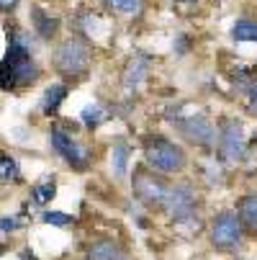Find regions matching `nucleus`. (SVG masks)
I'll list each match as a JSON object with an SVG mask.
<instances>
[{
  "label": "nucleus",
  "instance_id": "f257e3e1",
  "mask_svg": "<svg viewBox=\"0 0 257 260\" xmlns=\"http://www.w3.org/2000/svg\"><path fill=\"white\" fill-rule=\"evenodd\" d=\"M144 160L152 170H157L162 175L180 173L186 168V152L167 137H146L144 139Z\"/></svg>",
  "mask_w": 257,
  "mask_h": 260
},
{
  "label": "nucleus",
  "instance_id": "f03ea898",
  "mask_svg": "<svg viewBox=\"0 0 257 260\" xmlns=\"http://www.w3.org/2000/svg\"><path fill=\"white\" fill-rule=\"evenodd\" d=\"M170 119L175 121V126L180 129V134L186 137L191 144H198V147H206L211 150L213 142H216V126L208 121V116L203 111H175L170 114Z\"/></svg>",
  "mask_w": 257,
  "mask_h": 260
},
{
  "label": "nucleus",
  "instance_id": "7ed1b4c3",
  "mask_svg": "<svg viewBox=\"0 0 257 260\" xmlns=\"http://www.w3.org/2000/svg\"><path fill=\"white\" fill-rule=\"evenodd\" d=\"M54 64L64 78H83L90 67V47L78 36H72V39L59 44L54 54Z\"/></svg>",
  "mask_w": 257,
  "mask_h": 260
},
{
  "label": "nucleus",
  "instance_id": "20e7f679",
  "mask_svg": "<svg viewBox=\"0 0 257 260\" xmlns=\"http://www.w3.org/2000/svg\"><path fill=\"white\" fill-rule=\"evenodd\" d=\"M162 209L177 221V224H193L196 221V191L191 183L167 185Z\"/></svg>",
  "mask_w": 257,
  "mask_h": 260
},
{
  "label": "nucleus",
  "instance_id": "39448f33",
  "mask_svg": "<svg viewBox=\"0 0 257 260\" xmlns=\"http://www.w3.org/2000/svg\"><path fill=\"white\" fill-rule=\"evenodd\" d=\"M49 142H52V147H54V152L67 162V165H72L75 170H85L88 165H90V152L85 150V147L72 137L69 132H64V126H54L52 132H49Z\"/></svg>",
  "mask_w": 257,
  "mask_h": 260
},
{
  "label": "nucleus",
  "instance_id": "423d86ee",
  "mask_svg": "<svg viewBox=\"0 0 257 260\" xmlns=\"http://www.w3.org/2000/svg\"><path fill=\"white\" fill-rule=\"evenodd\" d=\"M211 245L218 247V250H234L239 242H242V219L237 211H222L216 219H213V224H211Z\"/></svg>",
  "mask_w": 257,
  "mask_h": 260
},
{
  "label": "nucleus",
  "instance_id": "0eeeda50",
  "mask_svg": "<svg viewBox=\"0 0 257 260\" xmlns=\"http://www.w3.org/2000/svg\"><path fill=\"white\" fill-rule=\"evenodd\" d=\"M134 193L144 206L162 209V201H165V193H167V183L160 175H155L152 170L136 168V173H134Z\"/></svg>",
  "mask_w": 257,
  "mask_h": 260
},
{
  "label": "nucleus",
  "instance_id": "6e6552de",
  "mask_svg": "<svg viewBox=\"0 0 257 260\" xmlns=\"http://www.w3.org/2000/svg\"><path fill=\"white\" fill-rule=\"evenodd\" d=\"M218 139H222V152L229 162H242L247 155V144H244V129L237 119H227L224 126L218 129Z\"/></svg>",
  "mask_w": 257,
  "mask_h": 260
},
{
  "label": "nucleus",
  "instance_id": "1a4fd4ad",
  "mask_svg": "<svg viewBox=\"0 0 257 260\" xmlns=\"http://www.w3.org/2000/svg\"><path fill=\"white\" fill-rule=\"evenodd\" d=\"M88 260H131L116 240H95L88 247Z\"/></svg>",
  "mask_w": 257,
  "mask_h": 260
},
{
  "label": "nucleus",
  "instance_id": "9d476101",
  "mask_svg": "<svg viewBox=\"0 0 257 260\" xmlns=\"http://www.w3.org/2000/svg\"><path fill=\"white\" fill-rule=\"evenodd\" d=\"M146 72H150V57H146V54H136V57L129 62L126 72H124V88H126L129 93H134V90L144 83Z\"/></svg>",
  "mask_w": 257,
  "mask_h": 260
},
{
  "label": "nucleus",
  "instance_id": "9b49d317",
  "mask_svg": "<svg viewBox=\"0 0 257 260\" xmlns=\"http://www.w3.org/2000/svg\"><path fill=\"white\" fill-rule=\"evenodd\" d=\"M31 16H33V23H36V34H39L42 39H52V36L57 34V28H59V21L57 18L47 16L42 8H33Z\"/></svg>",
  "mask_w": 257,
  "mask_h": 260
},
{
  "label": "nucleus",
  "instance_id": "f8f14e48",
  "mask_svg": "<svg viewBox=\"0 0 257 260\" xmlns=\"http://www.w3.org/2000/svg\"><path fill=\"white\" fill-rule=\"evenodd\" d=\"M64 95H67V88H64L62 83L49 85V88H47V93H44V98H42V111H44V114H54V111L62 106Z\"/></svg>",
  "mask_w": 257,
  "mask_h": 260
},
{
  "label": "nucleus",
  "instance_id": "ddd939ff",
  "mask_svg": "<svg viewBox=\"0 0 257 260\" xmlns=\"http://www.w3.org/2000/svg\"><path fill=\"white\" fill-rule=\"evenodd\" d=\"M111 168L116 173V178H124L126 170H129V147L124 142H116L114 144V152H111Z\"/></svg>",
  "mask_w": 257,
  "mask_h": 260
},
{
  "label": "nucleus",
  "instance_id": "4468645a",
  "mask_svg": "<svg viewBox=\"0 0 257 260\" xmlns=\"http://www.w3.org/2000/svg\"><path fill=\"white\" fill-rule=\"evenodd\" d=\"M54 193H57V185H54V178H49V175L42 178V180L31 188V196H33L36 204H47V201H52Z\"/></svg>",
  "mask_w": 257,
  "mask_h": 260
},
{
  "label": "nucleus",
  "instance_id": "2eb2a0df",
  "mask_svg": "<svg viewBox=\"0 0 257 260\" xmlns=\"http://www.w3.org/2000/svg\"><path fill=\"white\" fill-rule=\"evenodd\" d=\"M232 39L237 42H257V21H237L234 28H232Z\"/></svg>",
  "mask_w": 257,
  "mask_h": 260
},
{
  "label": "nucleus",
  "instance_id": "dca6fc26",
  "mask_svg": "<svg viewBox=\"0 0 257 260\" xmlns=\"http://www.w3.org/2000/svg\"><path fill=\"white\" fill-rule=\"evenodd\" d=\"M105 6L119 16H136V13H141L144 0H105Z\"/></svg>",
  "mask_w": 257,
  "mask_h": 260
},
{
  "label": "nucleus",
  "instance_id": "f3484780",
  "mask_svg": "<svg viewBox=\"0 0 257 260\" xmlns=\"http://www.w3.org/2000/svg\"><path fill=\"white\" fill-rule=\"evenodd\" d=\"M21 178V170H18V162L11 157V155H6V152H0V180H6V183H16Z\"/></svg>",
  "mask_w": 257,
  "mask_h": 260
},
{
  "label": "nucleus",
  "instance_id": "a211bd4d",
  "mask_svg": "<svg viewBox=\"0 0 257 260\" xmlns=\"http://www.w3.org/2000/svg\"><path fill=\"white\" fill-rule=\"evenodd\" d=\"M239 219H244L249 227H257V196H247L239 201Z\"/></svg>",
  "mask_w": 257,
  "mask_h": 260
},
{
  "label": "nucleus",
  "instance_id": "6ab92c4d",
  "mask_svg": "<svg viewBox=\"0 0 257 260\" xmlns=\"http://www.w3.org/2000/svg\"><path fill=\"white\" fill-rule=\"evenodd\" d=\"M105 116H108V114H105L100 106H88V108H83V121H85L90 129H95L98 124H103Z\"/></svg>",
  "mask_w": 257,
  "mask_h": 260
},
{
  "label": "nucleus",
  "instance_id": "aec40b11",
  "mask_svg": "<svg viewBox=\"0 0 257 260\" xmlns=\"http://www.w3.org/2000/svg\"><path fill=\"white\" fill-rule=\"evenodd\" d=\"M242 93L247 95V108L257 116V75H252V78H249V83H247V88H244Z\"/></svg>",
  "mask_w": 257,
  "mask_h": 260
},
{
  "label": "nucleus",
  "instance_id": "412c9836",
  "mask_svg": "<svg viewBox=\"0 0 257 260\" xmlns=\"http://www.w3.org/2000/svg\"><path fill=\"white\" fill-rule=\"evenodd\" d=\"M47 224H54V227H67V224H72V216L69 214H62V211H44V216H42Z\"/></svg>",
  "mask_w": 257,
  "mask_h": 260
},
{
  "label": "nucleus",
  "instance_id": "4be33fe9",
  "mask_svg": "<svg viewBox=\"0 0 257 260\" xmlns=\"http://www.w3.org/2000/svg\"><path fill=\"white\" fill-rule=\"evenodd\" d=\"M18 224H21L18 219H3V221H0V230H3V232H13Z\"/></svg>",
  "mask_w": 257,
  "mask_h": 260
},
{
  "label": "nucleus",
  "instance_id": "5701e85b",
  "mask_svg": "<svg viewBox=\"0 0 257 260\" xmlns=\"http://www.w3.org/2000/svg\"><path fill=\"white\" fill-rule=\"evenodd\" d=\"M18 6V0H0V11H13Z\"/></svg>",
  "mask_w": 257,
  "mask_h": 260
},
{
  "label": "nucleus",
  "instance_id": "b1692460",
  "mask_svg": "<svg viewBox=\"0 0 257 260\" xmlns=\"http://www.w3.org/2000/svg\"><path fill=\"white\" fill-rule=\"evenodd\" d=\"M21 260H36L33 255H28V250H23V255H21Z\"/></svg>",
  "mask_w": 257,
  "mask_h": 260
},
{
  "label": "nucleus",
  "instance_id": "393cba45",
  "mask_svg": "<svg viewBox=\"0 0 257 260\" xmlns=\"http://www.w3.org/2000/svg\"><path fill=\"white\" fill-rule=\"evenodd\" d=\"M172 3H193V0H172Z\"/></svg>",
  "mask_w": 257,
  "mask_h": 260
},
{
  "label": "nucleus",
  "instance_id": "a878e982",
  "mask_svg": "<svg viewBox=\"0 0 257 260\" xmlns=\"http://www.w3.org/2000/svg\"><path fill=\"white\" fill-rule=\"evenodd\" d=\"M0 252H3V247H0Z\"/></svg>",
  "mask_w": 257,
  "mask_h": 260
}]
</instances>
